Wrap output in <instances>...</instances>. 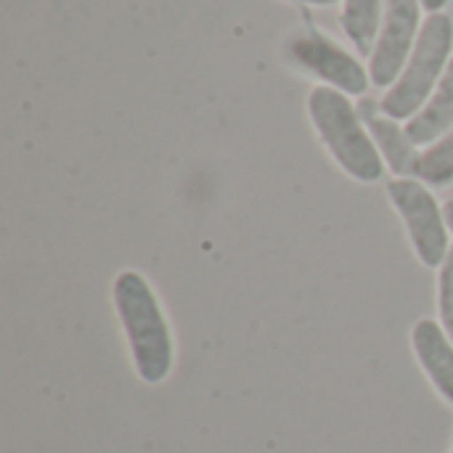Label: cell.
<instances>
[{
    "mask_svg": "<svg viewBox=\"0 0 453 453\" xmlns=\"http://www.w3.org/2000/svg\"><path fill=\"white\" fill-rule=\"evenodd\" d=\"M411 348L435 390L453 406V342L433 319H419L411 329Z\"/></svg>",
    "mask_w": 453,
    "mask_h": 453,
    "instance_id": "ba28073f",
    "label": "cell"
},
{
    "mask_svg": "<svg viewBox=\"0 0 453 453\" xmlns=\"http://www.w3.org/2000/svg\"><path fill=\"white\" fill-rule=\"evenodd\" d=\"M358 114H361L369 135L374 138V143H377L385 165L390 167V173H395V178H417L422 151L409 138L406 127H401L398 119L388 117L382 111V104H377L372 98H361Z\"/></svg>",
    "mask_w": 453,
    "mask_h": 453,
    "instance_id": "52a82bcc",
    "label": "cell"
},
{
    "mask_svg": "<svg viewBox=\"0 0 453 453\" xmlns=\"http://www.w3.org/2000/svg\"><path fill=\"white\" fill-rule=\"evenodd\" d=\"M417 178L430 186H449L453 183V130L446 133L438 143L422 151Z\"/></svg>",
    "mask_w": 453,
    "mask_h": 453,
    "instance_id": "8fae6325",
    "label": "cell"
},
{
    "mask_svg": "<svg viewBox=\"0 0 453 453\" xmlns=\"http://www.w3.org/2000/svg\"><path fill=\"white\" fill-rule=\"evenodd\" d=\"M287 58L305 74L324 80L329 88H337L345 96H364L372 80L356 56L311 27L287 40Z\"/></svg>",
    "mask_w": 453,
    "mask_h": 453,
    "instance_id": "5b68a950",
    "label": "cell"
},
{
    "mask_svg": "<svg viewBox=\"0 0 453 453\" xmlns=\"http://www.w3.org/2000/svg\"><path fill=\"white\" fill-rule=\"evenodd\" d=\"M300 3H311V5H332L337 0H300Z\"/></svg>",
    "mask_w": 453,
    "mask_h": 453,
    "instance_id": "9a60e30c",
    "label": "cell"
},
{
    "mask_svg": "<svg viewBox=\"0 0 453 453\" xmlns=\"http://www.w3.org/2000/svg\"><path fill=\"white\" fill-rule=\"evenodd\" d=\"M453 50V21L449 13H430L419 29L417 45L395 80L393 88H388L382 104V111L393 119H411L419 114V109L427 104L438 82L443 80Z\"/></svg>",
    "mask_w": 453,
    "mask_h": 453,
    "instance_id": "3957f363",
    "label": "cell"
},
{
    "mask_svg": "<svg viewBox=\"0 0 453 453\" xmlns=\"http://www.w3.org/2000/svg\"><path fill=\"white\" fill-rule=\"evenodd\" d=\"M111 300L138 377L149 385L165 382L173 369L175 348L151 284L138 271H119L111 284Z\"/></svg>",
    "mask_w": 453,
    "mask_h": 453,
    "instance_id": "6da1fadb",
    "label": "cell"
},
{
    "mask_svg": "<svg viewBox=\"0 0 453 453\" xmlns=\"http://www.w3.org/2000/svg\"><path fill=\"white\" fill-rule=\"evenodd\" d=\"M453 130V58L443 74V80L438 82V88L433 90V96L427 98V104L419 109V114H414L406 122V133L417 146H433L438 143L446 133Z\"/></svg>",
    "mask_w": 453,
    "mask_h": 453,
    "instance_id": "9c48e42d",
    "label": "cell"
},
{
    "mask_svg": "<svg viewBox=\"0 0 453 453\" xmlns=\"http://www.w3.org/2000/svg\"><path fill=\"white\" fill-rule=\"evenodd\" d=\"M422 29L419 0H385L382 27L369 56V77L377 88H393Z\"/></svg>",
    "mask_w": 453,
    "mask_h": 453,
    "instance_id": "8992f818",
    "label": "cell"
},
{
    "mask_svg": "<svg viewBox=\"0 0 453 453\" xmlns=\"http://www.w3.org/2000/svg\"><path fill=\"white\" fill-rule=\"evenodd\" d=\"M388 196L409 231L417 260L425 268H441L451 250V234L435 194L419 178H395L388 183Z\"/></svg>",
    "mask_w": 453,
    "mask_h": 453,
    "instance_id": "277c9868",
    "label": "cell"
},
{
    "mask_svg": "<svg viewBox=\"0 0 453 453\" xmlns=\"http://www.w3.org/2000/svg\"><path fill=\"white\" fill-rule=\"evenodd\" d=\"M385 16V0H345L342 3V29L361 56H372L380 27Z\"/></svg>",
    "mask_w": 453,
    "mask_h": 453,
    "instance_id": "30bf717a",
    "label": "cell"
},
{
    "mask_svg": "<svg viewBox=\"0 0 453 453\" xmlns=\"http://www.w3.org/2000/svg\"><path fill=\"white\" fill-rule=\"evenodd\" d=\"M308 114L311 122L332 154V159L361 183H377L385 173V159L369 135L358 106L350 98L329 85H316L308 96Z\"/></svg>",
    "mask_w": 453,
    "mask_h": 453,
    "instance_id": "7a4b0ae2",
    "label": "cell"
},
{
    "mask_svg": "<svg viewBox=\"0 0 453 453\" xmlns=\"http://www.w3.org/2000/svg\"><path fill=\"white\" fill-rule=\"evenodd\" d=\"M443 212H446V223H449V231L453 234V199H449V202H446Z\"/></svg>",
    "mask_w": 453,
    "mask_h": 453,
    "instance_id": "5bb4252c",
    "label": "cell"
},
{
    "mask_svg": "<svg viewBox=\"0 0 453 453\" xmlns=\"http://www.w3.org/2000/svg\"><path fill=\"white\" fill-rule=\"evenodd\" d=\"M419 3H422V8H427L430 13H441V8H446L449 0H419Z\"/></svg>",
    "mask_w": 453,
    "mask_h": 453,
    "instance_id": "4fadbf2b",
    "label": "cell"
},
{
    "mask_svg": "<svg viewBox=\"0 0 453 453\" xmlns=\"http://www.w3.org/2000/svg\"><path fill=\"white\" fill-rule=\"evenodd\" d=\"M438 313H441V326L453 342V244L438 268Z\"/></svg>",
    "mask_w": 453,
    "mask_h": 453,
    "instance_id": "7c38bea8",
    "label": "cell"
}]
</instances>
